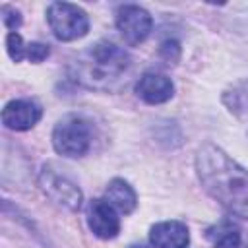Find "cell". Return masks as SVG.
<instances>
[{"label": "cell", "mask_w": 248, "mask_h": 248, "mask_svg": "<svg viewBox=\"0 0 248 248\" xmlns=\"http://www.w3.org/2000/svg\"><path fill=\"white\" fill-rule=\"evenodd\" d=\"M196 170L205 192L231 215L248 219V170L213 143H203L196 155Z\"/></svg>", "instance_id": "obj_1"}, {"label": "cell", "mask_w": 248, "mask_h": 248, "mask_svg": "<svg viewBox=\"0 0 248 248\" xmlns=\"http://www.w3.org/2000/svg\"><path fill=\"white\" fill-rule=\"evenodd\" d=\"M128 68L130 54L110 41L95 43L74 64L76 79L95 89H108Z\"/></svg>", "instance_id": "obj_2"}, {"label": "cell", "mask_w": 248, "mask_h": 248, "mask_svg": "<svg viewBox=\"0 0 248 248\" xmlns=\"http://www.w3.org/2000/svg\"><path fill=\"white\" fill-rule=\"evenodd\" d=\"M46 21L60 41H76L89 31L87 14L79 6L68 2H52L46 10Z\"/></svg>", "instance_id": "obj_3"}, {"label": "cell", "mask_w": 248, "mask_h": 248, "mask_svg": "<svg viewBox=\"0 0 248 248\" xmlns=\"http://www.w3.org/2000/svg\"><path fill=\"white\" fill-rule=\"evenodd\" d=\"M52 145L64 157H81L91 145V126L81 116L62 118L52 132Z\"/></svg>", "instance_id": "obj_4"}, {"label": "cell", "mask_w": 248, "mask_h": 248, "mask_svg": "<svg viewBox=\"0 0 248 248\" xmlns=\"http://www.w3.org/2000/svg\"><path fill=\"white\" fill-rule=\"evenodd\" d=\"M39 186L54 203L66 209H79L81 205V190L68 176L54 170L50 165H45L39 174Z\"/></svg>", "instance_id": "obj_5"}, {"label": "cell", "mask_w": 248, "mask_h": 248, "mask_svg": "<svg viewBox=\"0 0 248 248\" xmlns=\"http://www.w3.org/2000/svg\"><path fill=\"white\" fill-rule=\"evenodd\" d=\"M151 16L147 10L136 6V4H124L116 10V27L126 43L140 45L143 43L151 33Z\"/></svg>", "instance_id": "obj_6"}, {"label": "cell", "mask_w": 248, "mask_h": 248, "mask_svg": "<svg viewBox=\"0 0 248 248\" xmlns=\"http://www.w3.org/2000/svg\"><path fill=\"white\" fill-rule=\"evenodd\" d=\"M87 223L95 236L108 240L120 232V219L107 200H91L87 205Z\"/></svg>", "instance_id": "obj_7"}, {"label": "cell", "mask_w": 248, "mask_h": 248, "mask_svg": "<svg viewBox=\"0 0 248 248\" xmlns=\"http://www.w3.org/2000/svg\"><path fill=\"white\" fill-rule=\"evenodd\" d=\"M41 114H43V110L35 101H31V99H14L4 107L2 122L10 130L23 132V130L33 128L39 122Z\"/></svg>", "instance_id": "obj_8"}, {"label": "cell", "mask_w": 248, "mask_h": 248, "mask_svg": "<svg viewBox=\"0 0 248 248\" xmlns=\"http://www.w3.org/2000/svg\"><path fill=\"white\" fill-rule=\"evenodd\" d=\"M213 248H248V232L231 219H221L205 231Z\"/></svg>", "instance_id": "obj_9"}, {"label": "cell", "mask_w": 248, "mask_h": 248, "mask_svg": "<svg viewBox=\"0 0 248 248\" xmlns=\"http://www.w3.org/2000/svg\"><path fill=\"white\" fill-rule=\"evenodd\" d=\"M136 93L145 103L159 105V103L169 101L174 95V85H172L170 78L157 74V72H147L136 83Z\"/></svg>", "instance_id": "obj_10"}, {"label": "cell", "mask_w": 248, "mask_h": 248, "mask_svg": "<svg viewBox=\"0 0 248 248\" xmlns=\"http://www.w3.org/2000/svg\"><path fill=\"white\" fill-rule=\"evenodd\" d=\"M149 240L155 248H186L190 232L182 221H161L151 227Z\"/></svg>", "instance_id": "obj_11"}, {"label": "cell", "mask_w": 248, "mask_h": 248, "mask_svg": "<svg viewBox=\"0 0 248 248\" xmlns=\"http://www.w3.org/2000/svg\"><path fill=\"white\" fill-rule=\"evenodd\" d=\"M107 202L114 209H118L122 213H132L136 209V205H138V198H136L134 188L122 178H114V180L108 182V186H107Z\"/></svg>", "instance_id": "obj_12"}, {"label": "cell", "mask_w": 248, "mask_h": 248, "mask_svg": "<svg viewBox=\"0 0 248 248\" xmlns=\"http://www.w3.org/2000/svg\"><path fill=\"white\" fill-rule=\"evenodd\" d=\"M6 46H8V54H10V58H12L14 62H19L21 58L27 56V45H23L21 35L16 33V31L8 33V37H6Z\"/></svg>", "instance_id": "obj_13"}, {"label": "cell", "mask_w": 248, "mask_h": 248, "mask_svg": "<svg viewBox=\"0 0 248 248\" xmlns=\"http://www.w3.org/2000/svg\"><path fill=\"white\" fill-rule=\"evenodd\" d=\"M48 52H50L48 45H43V43H29L27 45V58L31 62H43L48 56Z\"/></svg>", "instance_id": "obj_14"}, {"label": "cell", "mask_w": 248, "mask_h": 248, "mask_svg": "<svg viewBox=\"0 0 248 248\" xmlns=\"http://www.w3.org/2000/svg\"><path fill=\"white\" fill-rule=\"evenodd\" d=\"M2 19H4V25L8 29H16L21 25V16L16 8H10V6H2Z\"/></svg>", "instance_id": "obj_15"}, {"label": "cell", "mask_w": 248, "mask_h": 248, "mask_svg": "<svg viewBox=\"0 0 248 248\" xmlns=\"http://www.w3.org/2000/svg\"><path fill=\"white\" fill-rule=\"evenodd\" d=\"M161 54H163L169 62H176V60H178V54H180L178 43H176V41H167V43H163V46H161Z\"/></svg>", "instance_id": "obj_16"}, {"label": "cell", "mask_w": 248, "mask_h": 248, "mask_svg": "<svg viewBox=\"0 0 248 248\" xmlns=\"http://www.w3.org/2000/svg\"><path fill=\"white\" fill-rule=\"evenodd\" d=\"M130 248H143V246H130Z\"/></svg>", "instance_id": "obj_17"}]
</instances>
